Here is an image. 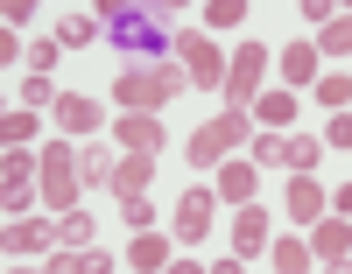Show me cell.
<instances>
[{"instance_id": "obj_30", "label": "cell", "mask_w": 352, "mask_h": 274, "mask_svg": "<svg viewBox=\"0 0 352 274\" xmlns=\"http://www.w3.org/2000/svg\"><path fill=\"white\" fill-rule=\"evenodd\" d=\"M64 99V91H50V78H21V106L36 113V106H56Z\"/></svg>"}, {"instance_id": "obj_32", "label": "cell", "mask_w": 352, "mask_h": 274, "mask_svg": "<svg viewBox=\"0 0 352 274\" xmlns=\"http://www.w3.org/2000/svg\"><path fill=\"white\" fill-rule=\"evenodd\" d=\"M331 148H352V113H331V127H324Z\"/></svg>"}, {"instance_id": "obj_14", "label": "cell", "mask_w": 352, "mask_h": 274, "mask_svg": "<svg viewBox=\"0 0 352 274\" xmlns=\"http://www.w3.org/2000/svg\"><path fill=\"white\" fill-rule=\"evenodd\" d=\"M261 247H275V239H268V218H261V211L254 204H240V218H232V253H261Z\"/></svg>"}, {"instance_id": "obj_1", "label": "cell", "mask_w": 352, "mask_h": 274, "mask_svg": "<svg viewBox=\"0 0 352 274\" xmlns=\"http://www.w3.org/2000/svg\"><path fill=\"white\" fill-rule=\"evenodd\" d=\"M99 21H106V36L120 43V49H134V56H155V64H169L162 49H176V43H169V21H176V8H106Z\"/></svg>"}, {"instance_id": "obj_28", "label": "cell", "mask_w": 352, "mask_h": 274, "mask_svg": "<svg viewBox=\"0 0 352 274\" xmlns=\"http://www.w3.org/2000/svg\"><path fill=\"white\" fill-rule=\"evenodd\" d=\"M204 21H212V28H240V21H247V0H212Z\"/></svg>"}, {"instance_id": "obj_8", "label": "cell", "mask_w": 352, "mask_h": 274, "mask_svg": "<svg viewBox=\"0 0 352 274\" xmlns=\"http://www.w3.org/2000/svg\"><path fill=\"white\" fill-rule=\"evenodd\" d=\"M212 190H184V204H176V239H184V247H197L204 232H212Z\"/></svg>"}, {"instance_id": "obj_7", "label": "cell", "mask_w": 352, "mask_h": 274, "mask_svg": "<svg viewBox=\"0 0 352 274\" xmlns=\"http://www.w3.org/2000/svg\"><path fill=\"white\" fill-rule=\"evenodd\" d=\"M50 113H56V127H64V141H92L99 134V106L85 99V91H64Z\"/></svg>"}, {"instance_id": "obj_31", "label": "cell", "mask_w": 352, "mask_h": 274, "mask_svg": "<svg viewBox=\"0 0 352 274\" xmlns=\"http://www.w3.org/2000/svg\"><path fill=\"white\" fill-rule=\"evenodd\" d=\"M247 148H254V162H282V134H254Z\"/></svg>"}, {"instance_id": "obj_18", "label": "cell", "mask_w": 352, "mask_h": 274, "mask_svg": "<svg viewBox=\"0 0 352 274\" xmlns=\"http://www.w3.org/2000/svg\"><path fill=\"white\" fill-rule=\"evenodd\" d=\"M317 155H324V141H317V134H282V162L296 169V176H310Z\"/></svg>"}, {"instance_id": "obj_13", "label": "cell", "mask_w": 352, "mask_h": 274, "mask_svg": "<svg viewBox=\"0 0 352 274\" xmlns=\"http://www.w3.org/2000/svg\"><path fill=\"white\" fill-rule=\"evenodd\" d=\"M324 190H317V176H289V218H296V225H317V218H324Z\"/></svg>"}, {"instance_id": "obj_24", "label": "cell", "mask_w": 352, "mask_h": 274, "mask_svg": "<svg viewBox=\"0 0 352 274\" xmlns=\"http://www.w3.org/2000/svg\"><path fill=\"white\" fill-rule=\"evenodd\" d=\"M113 162H120V155H106L99 141H92V148H78V169H85V183H113Z\"/></svg>"}, {"instance_id": "obj_20", "label": "cell", "mask_w": 352, "mask_h": 274, "mask_svg": "<svg viewBox=\"0 0 352 274\" xmlns=\"http://www.w3.org/2000/svg\"><path fill=\"white\" fill-rule=\"evenodd\" d=\"M254 113L268 119V134H282L289 119H296V91H268V99H254Z\"/></svg>"}, {"instance_id": "obj_37", "label": "cell", "mask_w": 352, "mask_h": 274, "mask_svg": "<svg viewBox=\"0 0 352 274\" xmlns=\"http://www.w3.org/2000/svg\"><path fill=\"white\" fill-rule=\"evenodd\" d=\"M14 274H50V267H14Z\"/></svg>"}, {"instance_id": "obj_35", "label": "cell", "mask_w": 352, "mask_h": 274, "mask_svg": "<svg viewBox=\"0 0 352 274\" xmlns=\"http://www.w3.org/2000/svg\"><path fill=\"white\" fill-rule=\"evenodd\" d=\"M240 267H247V260H240V253H226V260H219V267H212V274H240Z\"/></svg>"}, {"instance_id": "obj_36", "label": "cell", "mask_w": 352, "mask_h": 274, "mask_svg": "<svg viewBox=\"0 0 352 274\" xmlns=\"http://www.w3.org/2000/svg\"><path fill=\"white\" fill-rule=\"evenodd\" d=\"M169 274H212V267H197V260H169Z\"/></svg>"}, {"instance_id": "obj_26", "label": "cell", "mask_w": 352, "mask_h": 274, "mask_svg": "<svg viewBox=\"0 0 352 274\" xmlns=\"http://www.w3.org/2000/svg\"><path fill=\"white\" fill-rule=\"evenodd\" d=\"M56 239H64V247H92V218H85V211H64V218H56Z\"/></svg>"}, {"instance_id": "obj_33", "label": "cell", "mask_w": 352, "mask_h": 274, "mask_svg": "<svg viewBox=\"0 0 352 274\" xmlns=\"http://www.w3.org/2000/svg\"><path fill=\"white\" fill-rule=\"evenodd\" d=\"M127 225H134V232H148V225H155V211H148V197H134V204H127Z\"/></svg>"}, {"instance_id": "obj_5", "label": "cell", "mask_w": 352, "mask_h": 274, "mask_svg": "<svg viewBox=\"0 0 352 274\" xmlns=\"http://www.w3.org/2000/svg\"><path fill=\"white\" fill-rule=\"evenodd\" d=\"M261 78H268V49H261V43H240V56L226 64V84H219V91H226V106H240V113H247V106L261 99Z\"/></svg>"}, {"instance_id": "obj_19", "label": "cell", "mask_w": 352, "mask_h": 274, "mask_svg": "<svg viewBox=\"0 0 352 274\" xmlns=\"http://www.w3.org/2000/svg\"><path fill=\"white\" fill-rule=\"evenodd\" d=\"M275 274H310L317 267V253H310V239H275Z\"/></svg>"}, {"instance_id": "obj_3", "label": "cell", "mask_w": 352, "mask_h": 274, "mask_svg": "<svg viewBox=\"0 0 352 274\" xmlns=\"http://www.w3.org/2000/svg\"><path fill=\"white\" fill-rule=\"evenodd\" d=\"M247 141H254V119H247L240 106H226L219 119H204V127L184 141V155H190V162H232Z\"/></svg>"}, {"instance_id": "obj_25", "label": "cell", "mask_w": 352, "mask_h": 274, "mask_svg": "<svg viewBox=\"0 0 352 274\" xmlns=\"http://www.w3.org/2000/svg\"><path fill=\"white\" fill-rule=\"evenodd\" d=\"M317 56H352V14H338L324 36H317Z\"/></svg>"}, {"instance_id": "obj_21", "label": "cell", "mask_w": 352, "mask_h": 274, "mask_svg": "<svg viewBox=\"0 0 352 274\" xmlns=\"http://www.w3.org/2000/svg\"><path fill=\"white\" fill-rule=\"evenodd\" d=\"M99 28H106L99 14H64V21H56V43H64V49H85V43L99 36Z\"/></svg>"}, {"instance_id": "obj_17", "label": "cell", "mask_w": 352, "mask_h": 274, "mask_svg": "<svg viewBox=\"0 0 352 274\" xmlns=\"http://www.w3.org/2000/svg\"><path fill=\"white\" fill-rule=\"evenodd\" d=\"M50 274H113V253H99V247H78V253H56V260H50Z\"/></svg>"}, {"instance_id": "obj_29", "label": "cell", "mask_w": 352, "mask_h": 274, "mask_svg": "<svg viewBox=\"0 0 352 274\" xmlns=\"http://www.w3.org/2000/svg\"><path fill=\"white\" fill-rule=\"evenodd\" d=\"M56 56H64V43H28V78H50V64H56Z\"/></svg>"}, {"instance_id": "obj_10", "label": "cell", "mask_w": 352, "mask_h": 274, "mask_svg": "<svg viewBox=\"0 0 352 274\" xmlns=\"http://www.w3.org/2000/svg\"><path fill=\"white\" fill-rule=\"evenodd\" d=\"M50 239H56V225H43V218H8V232H0V247H8V260H28V253H43L50 247Z\"/></svg>"}, {"instance_id": "obj_4", "label": "cell", "mask_w": 352, "mask_h": 274, "mask_svg": "<svg viewBox=\"0 0 352 274\" xmlns=\"http://www.w3.org/2000/svg\"><path fill=\"white\" fill-rule=\"evenodd\" d=\"M78 190H85V169H78V155H71V141L43 148V204L64 218V211H78Z\"/></svg>"}, {"instance_id": "obj_15", "label": "cell", "mask_w": 352, "mask_h": 274, "mask_svg": "<svg viewBox=\"0 0 352 274\" xmlns=\"http://www.w3.org/2000/svg\"><path fill=\"white\" fill-rule=\"evenodd\" d=\"M254 190H261V176H254V162H219V197H232V204H254Z\"/></svg>"}, {"instance_id": "obj_2", "label": "cell", "mask_w": 352, "mask_h": 274, "mask_svg": "<svg viewBox=\"0 0 352 274\" xmlns=\"http://www.w3.org/2000/svg\"><path fill=\"white\" fill-rule=\"evenodd\" d=\"M176 91H184V71H176V64H127L120 78H113L120 113H155V106L176 99Z\"/></svg>"}, {"instance_id": "obj_22", "label": "cell", "mask_w": 352, "mask_h": 274, "mask_svg": "<svg viewBox=\"0 0 352 274\" xmlns=\"http://www.w3.org/2000/svg\"><path fill=\"white\" fill-rule=\"evenodd\" d=\"M127 260H134L141 274H155V267H169V239H155V232H141L134 247H127Z\"/></svg>"}, {"instance_id": "obj_16", "label": "cell", "mask_w": 352, "mask_h": 274, "mask_svg": "<svg viewBox=\"0 0 352 274\" xmlns=\"http://www.w3.org/2000/svg\"><path fill=\"white\" fill-rule=\"evenodd\" d=\"M282 78H289V91L324 78V71H317V43H289V49H282Z\"/></svg>"}, {"instance_id": "obj_34", "label": "cell", "mask_w": 352, "mask_h": 274, "mask_svg": "<svg viewBox=\"0 0 352 274\" xmlns=\"http://www.w3.org/2000/svg\"><path fill=\"white\" fill-rule=\"evenodd\" d=\"M303 14H310L317 28H331V21H338V8H331V0H303Z\"/></svg>"}, {"instance_id": "obj_12", "label": "cell", "mask_w": 352, "mask_h": 274, "mask_svg": "<svg viewBox=\"0 0 352 274\" xmlns=\"http://www.w3.org/2000/svg\"><path fill=\"white\" fill-rule=\"evenodd\" d=\"M148 176H155V162H148V155H120V162H113V197H120V204L148 197Z\"/></svg>"}, {"instance_id": "obj_11", "label": "cell", "mask_w": 352, "mask_h": 274, "mask_svg": "<svg viewBox=\"0 0 352 274\" xmlns=\"http://www.w3.org/2000/svg\"><path fill=\"white\" fill-rule=\"evenodd\" d=\"M310 253H317V260H331V267H345V260H352V225H345V218H317Z\"/></svg>"}, {"instance_id": "obj_9", "label": "cell", "mask_w": 352, "mask_h": 274, "mask_svg": "<svg viewBox=\"0 0 352 274\" xmlns=\"http://www.w3.org/2000/svg\"><path fill=\"white\" fill-rule=\"evenodd\" d=\"M162 119L155 113H120V148H127V155H162Z\"/></svg>"}, {"instance_id": "obj_23", "label": "cell", "mask_w": 352, "mask_h": 274, "mask_svg": "<svg viewBox=\"0 0 352 274\" xmlns=\"http://www.w3.org/2000/svg\"><path fill=\"white\" fill-rule=\"evenodd\" d=\"M317 106L352 113V78H345V71H324V78H317Z\"/></svg>"}, {"instance_id": "obj_27", "label": "cell", "mask_w": 352, "mask_h": 274, "mask_svg": "<svg viewBox=\"0 0 352 274\" xmlns=\"http://www.w3.org/2000/svg\"><path fill=\"white\" fill-rule=\"evenodd\" d=\"M28 134H36V113H28V106H21V113H8V119H0V141H8V148H21Z\"/></svg>"}, {"instance_id": "obj_6", "label": "cell", "mask_w": 352, "mask_h": 274, "mask_svg": "<svg viewBox=\"0 0 352 274\" xmlns=\"http://www.w3.org/2000/svg\"><path fill=\"white\" fill-rule=\"evenodd\" d=\"M176 49H184V78H190V84H204V91L226 84V56H219V43H212V36H184Z\"/></svg>"}]
</instances>
